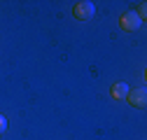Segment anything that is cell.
Here are the masks:
<instances>
[{
    "label": "cell",
    "instance_id": "obj_1",
    "mask_svg": "<svg viewBox=\"0 0 147 140\" xmlns=\"http://www.w3.org/2000/svg\"><path fill=\"white\" fill-rule=\"evenodd\" d=\"M94 12H96V7H94V3H89V0H82V3H77L72 7V14H75L80 21H89L91 16H94Z\"/></svg>",
    "mask_w": 147,
    "mask_h": 140
},
{
    "label": "cell",
    "instance_id": "obj_3",
    "mask_svg": "<svg viewBox=\"0 0 147 140\" xmlns=\"http://www.w3.org/2000/svg\"><path fill=\"white\" fill-rule=\"evenodd\" d=\"M121 28L124 30H138L140 26H142V19H140V16L136 14V12H126L124 16H121Z\"/></svg>",
    "mask_w": 147,
    "mask_h": 140
},
{
    "label": "cell",
    "instance_id": "obj_2",
    "mask_svg": "<svg viewBox=\"0 0 147 140\" xmlns=\"http://www.w3.org/2000/svg\"><path fill=\"white\" fill-rule=\"evenodd\" d=\"M126 100L131 103V105H136V108H145V103H147V91H145V86H140V89H128V94H126Z\"/></svg>",
    "mask_w": 147,
    "mask_h": 140
},
{
    "label": "cell",
    "instance_id": "obj_5",
    "mask_svg": "<svg viewBox=\"0 0 147 140\" xmlns=\"http://www.w3.org/2000/svg\"><path fill=\"white\" fill-rule=\"evenodd\" d=\"M7 131V117H3V114H0V135H3Z\"/></svg>",
    "mask_w": 147,
    "mask_h": 140
},
{
    "label": "cell",
    "instance_id": "obj_4",
    "mask_svg": "<svg viewBox=\"0 0 147 140\" xmlns=\"http://www.w3.org/2000/svg\"><path fill=\"white\" fill-rule=\"evenodd\" d=\"M110 94H112V98H115V100H119V98H126V94H128V84H124V82H119V84H112Z\"/></svg>",
    "mask_w": 147,
    "mask_h": 140
}]
</instances>
